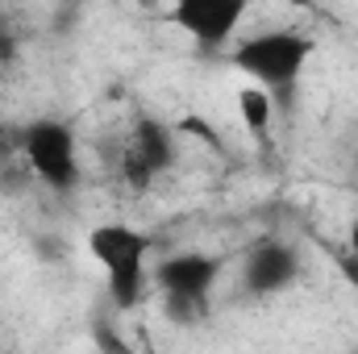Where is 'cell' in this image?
Listing matches in <instances>:
<instances>
[{
  "label": "cell",
  "instance_id": "3957f363",
  "mask_svg": "<svg viewBox=\"0 0 358 354\" xmlns=\"http://www.w3.org/2000/svg\"><path fill=\"white\" fill-rule=\"evenodd\" d=\"M21 159L25 171L46 183L50 192L67 196L80 183V159H76V129L59 117H38L21 125Z\"/></svg>",
  "mask_w": 358,
  "mask_h": 354
},
{
  "label": "cell",
  "instance_id": "8fae6325",
  "mask_svg": "<svg viewBox=\"0 0 358 354\" xmlns=\"http://www.w3.org/2000/svg\"><path fill=\"white\" fill-rule=\"evenodd\" d=\"M338 271L346 275V283H355V288H358V255H350V250H346V255H338Z\"/></svg>",
  "mask_w": 358,
  "mask_h": 354
},
{
  "label": "cell",
  "instance_id": "9c48e42d",
  "mask_svg": "<svg viewBox=\"0 0 358 354\" xmlns=\"http://www.w3.org/2000/svg\"><path fill=\"white\" fill-rule=\"evenodd\" d=\"M92 342H96L100 354H134L125 346V338H121L113 325H104V321H92Z\"/></svg>",
  "mask_w": 358,
  "mask_h": 354
},
{
  "label": "cell",
  "instance_id": "30bf717a",
  "mask_svg": "<svg viewBox=\"0 0 358 354\" xmlns=\"http://www.w3.org/2000/svg\"><path fill=\"white\" fill-rule=\"evenodd\" d=\"M17 55H21V38L13 29H0V67H13Z\"/></svg>",
  "mask_w": 358,
  "mask_h": 354
},
{
  "label": "cell",
  "instance_id": "8992f818",
  "mask_svg": "<svg viewBox=\"0 0 358 354\" xmlns=\"http://www.w3.org/2000/svg\"><path fill=\"white\" fill-rule=\"evenodd\" d=\"M242 17H246V0H179L167 13V21L179 25L204 55L225 50L238 34Z\"/></svg>",
  "mask_w": 358,
  "mask_h": 354
},
{
  "label": "cell",
  "instance_id": "5b68a950",
  "mask_svg": "<svg viewBox=\"0 0 358 354\" xmlns=\"http://www.w3.org/2000/svg\"><path fill=\"white\" fill-rule=\"evenodd\" d=\"M176 163V125L159 121V117H142L125 142V155H121V179L134 187V192H146L155 187L159 176H167Z\"/></svg>",
  "mask_w": 358,
  "mask_h": 354
},
{
  "label": "cell",
  "instance_id": "52a82bcc",
  "mask_svg": "<svg viewBox=\"0 0 358 354\" xmlns=\"http://www.w3.org/2000/svg\"><path fill=\"white\" fill-rule=\"evenodd\" d=\"M296 279H300V255L292 242H283V238L255 242V250L246 255V267H242V288L250 296H279Z\"/></svg>",
  "mask_w": 358,
  "mask_h": 354
},
{
  "label": "cell",
  "instance_id": "7a4b0ae2",
  "mask_svg": "<svg viewBox=\"0 0 358 354\" xmlns=\"http://www.w3.org/2000/svg\"><path fill=\"white\" fill-rule=\"evenodd\" d=\"M88 255L100 263L108 296L117 309H134L146 288V255H150V234L125 221H100L88 234Z\"/></svg>",
  "mask_w": 358,
  "mask_h": 354
},
{
  "label": "cell",
  "instance_id": "6da1fadb",
  "mask_svg": "<svg viewBox=\"0 0 358 354\" xmlns=\"http://www.w3.org/2000/svg\"><path fill=\"white\" fill-rule=\"evenodd\" d=\"M313 55H317V42L308 34H300V29H263V34L238 38L229 63L267 92L275 108L279 104L292 108L296 84H300V76H304Z\"/></svg>",
  "mask_w": 358,
  "mask_h": 354
},
{
  "label": "cell",
  "instance_id": "ba28073f",
  "mask_svg": "<svg viewBox=\"0 0 358 354\" xmlns=\"http://www.w3.org/2000/svg\"><path fill=\"white\" fill-rule=\"evenodd\" d=\"M238 108H242V121H246V129L263 142L267 138V125H271V113H275V104H271V96L263 88H246L238 96Z\"/></svg>",
  "mask_w": 358,
  "mask_h": 354
},
{
  "label": "cell",
  "instance_id": "277c9868",
  "mask_svg": "<svg viewBox=\"0 0 358 354\" xmlns=\"http://www.w3.org/2000/svg\"><path fill=\"white\" fill-rule=\"evenodd\" d=\"M159 288H163V309L176 325H196L208 313V296L221 279V259L217 255H200V250H183L163 259L155 271Z\"/></svg>",
  "mask_w": 358,
  "mask_h": 354
},
{
  "label": "cell",
  "instance_id": "7c38bea8",
  "mask_svg": "<svg viewBox=\"0 0 358 354\" xmlns=\"http://www.w3.org/2000/svg\"><path fill=\"white\" fill-rule=\"evenodd\" d=\"M350 255H358V221H355V229H350Z\"/></svg>",
  "mask_w": 358,
  "mask_h": 354
}]
</instances>
